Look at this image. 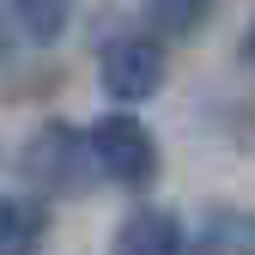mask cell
Segmentation results:
<instances>
[{
	"label": "cell",
	"instance_id": "6da1fadb",
	"mask_svg": "<svg viewBox=\"0 0 255 255\" xmlns=\"http://www.w3.org/2000/svg\"><path fill=\"white\" fill-rule=\"evenodd\" d=\"M85 152H91V170L110 176L116 188L140 195V188L158 182V140L152 128L134 116V110H110L85 128Z\"/></svg>",
	"mask_w": 255,
	"mask_h": 255
},
{
	"label": "cell",
	"instance_id": "7a4b0ae2",
	"mask_svg": "<svg viewBox=\"0 0 255 255\" xmlns=\"http://www.w3.org/2000/svg\"><path fill=\"white\" fill-rule=\"evenodd\" d=\"M18 170L24 182H37V195L73 201L91 188V152H85V128L73 122H43L37 134L18 146Z\"/></svg>",
	"mask_w": 255,
	"mask_h": 255
},
{
	"label": "cell",
	"instance_id": "3957f363",
	"mask_svg": "<svg viewBox=\"0 0 255 255\" xmlns=\"http://www.w3.org/2000/svg\"><path fill=\"white\" fill-rule=\"evenodd\" d=\"M164 67H170V55H164L158 37H146V30H122V37H110L104 55H98V85L110 91L116 104L134 110V104H146V98L164 91Z\"/></svg>",
	"mask_w": 255,
	"mask_h": 255
},
{
	"label": "cell",
	"instance_id": "277c9868",
	"mask_svg": "<svg viewBox=\"0 0 255 255\" xmlns=\"http://www.w3.org/2000/svg\"><path fill=\"white\" fill-rule=\"evenodd\" d=\"M110 255H195V243H188L182 219L170 207H134L116 225V243Z\"/></svg>",
	"mask_w": 255,
	"mask_h": 255
},
{
	"label": "cell",
	"instance_id": "5b68a950",
	"mask_svg": "<svg viewBox=\"0 0 255 255\" xmlns=\"http://www.w3.org/2000/svg\"><path fill=\"white\" fill-rule=\"evenodd\" d=\"M0 24H12L24 49H49L67 37L73 0H0Z\"/></svg>",
	"mask_w": 255,
	"mask_h": 255
},
{
	"label": "cell",
	"instance_id": "8992f818",
	"mask_svg": "<svg viewBox=\"0 0 255 255\" xmlns=\"http://www.w3.org/2000/svg\"><path fill=\"white\" fill-rule=\"evenodd\" d=\"M49 207L37 195H0V255H43Z\"/></svg>",
	"mask_w": 255,
	"mask_h": 255
},
{
	"label": "cell",
	"instance_id": "52a82bcc",
	"mask_svg": "<svg viewBox=\"0 0 255 255\" xmlns=\"http://www.w3.org/2000/svg\"><path fill=\"white\" fill-rule=\"evenodd\" d=\"M219 12V0H146V37L158 43H188V37H201L207 18Z\"/></svg>",
	"mask_w": 255,
	"mask_h": 255
},
{
	"label": "cell",
	"instance_id": "ba28073f",
	"mask_svg": "<svg viewBox=\"0 0 255 255\" xmlns=\"http://www.w3.org/2000/svg\"><path fill=\"white\" fill-rule=\"evenodd\" d=\"M213 243H219V249H231V255H255V207L213 213Z\"/></svg>",
	"mask_w": 255,
	"mask_h": 255
},
{
	"label": "cell",
	"instance_id": "9c48e42d",
	"mask_svg": "<svg viewBox=\"0 0 255 255\" xmlns=\"http://www.w3.org/2000/svg\"><path fill=\"white\" fill-rule=\"evenodd\" d=\"M243 55L255 61V18H249V30H243Z\"/></svg>",
	"mask_w": 255,
	"mask_h": 255
}]
</instances>
